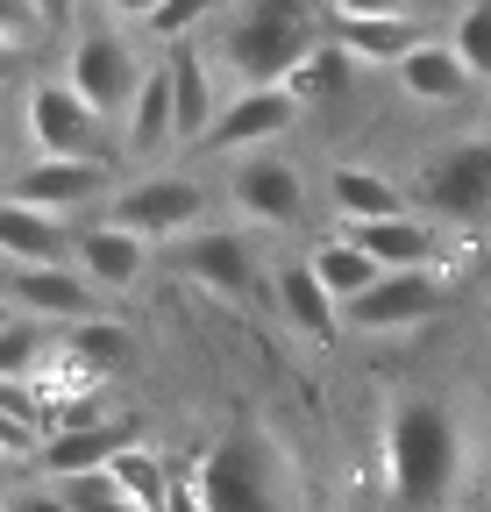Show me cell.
<instances>
[{"label": "cell", "instance_id": "cell-1", "mask_svg": "<svg viewBox=\"0 0 491 512\" xmlns=\"http://www.w3.org/2000/svg\"><path fill=\"white\" fill-rule=\"evenodd\" d=\"M456 463H463V434L456 420L435 406V399H406L392 406L385 420V470H392V491L406 505H442L449 484H456Z\"/></svg>", "mask_w": 491, "mask_h": 512}, {"label": "cell", "instance_id": "cell-2", "mask_svg": "<svg viewBox=\"0 0 491 512\" xmlns=\"http://www.w3.org/2000/svg\"><path fill=\"white\" fill-rule=\"evenodd\" d=\"M306 50H314L306 0H242L221 22V57L242 86H285Z\"/></svg>", "mask_w": 491, "mask_h": 512}, {"label": "cell", "instance_id": "cell-3", "mask_svg": "<svg viewBox=\"0 0 491 512\" xmlns=\"http://www.w3.org/2000/svg\"><path fill=\"white\" fill-rule=\"evenodd\" d=\"M193 491L207 512H278V491H271V456L250 441V434H228L207 448V463L193 470Z\"/></svg>", "mask_w": 491, "mask_h": 512}, {"label": "cell", "instance_id": "cell-4", "mask_svg": "<svg viewBox=\"0 0 491 512\" xmlns=\"http://www.w3.org/2000/svg\"><path fill=\"white\" fill-rule=\"evenodd\" d=\"M107 114L65 79H36L29 86V136H36V150L43 157H107V128H100Z\"/></svg>", "mask_w": 491, "mask_h": 512}, {"label": "cell", "instance_id": "cell-5", "mask_svg": "<svg viewBox=\"0 0 491 512\" xmlns=\"http://www.w3.org/2000/svg\"><path fill=\"white\" fill-rule=\"evenodd\" d=\"M8 306L50 328H79L100 313V285L79 264H8Z\"/></svg>", "mask_w": 491, "mask_h": 512}, {"label": "cell", "instance_id": "cell-6", "mask_svg": "<svg viewBox=\"0 0 491 512\" xmlns=\"http://www.w3.org/2000/svg\"><path fill=\"white\" fill-rule=\"evenodd\" d=\"M427 313H442V278H435V264H427V271H385L371 292H356V299L342 306V320H349V328H363V335L420 328Z\"/></svg>", "mask_w": 491, "mask_h": 512}, {"label": "cell", "instance_id": "cell-7", "mask_svg": "<svg viewBox=\"0 0 491 512\" xmlns=\"http://www.w3.org/2000/svg\"><path fill=\"white\" fill-rule=\"evenodd\" d=\"M143 64H136V50L121 43L114 29H86L79 43H72V86L100 107V114H129V100L143 93Z\"/></svg>", "mask_w": 491, "mask_h": 512}, {"label": "cell", "instance_id": "cell-8", "mask_svg": "<svg viewBox=\"0 0 491 512\" xmlns=\"http://www.w3.org/2000/svg\"><path fill=\"white\" fill-rule=\"evenodd\" d=\"M292 121H299L292 86H242V93H235V100L214 114V128H207V150H257V143H278Z\"/></svg>", "mask_w": 491, "mask_h": 512}, {"label": "cell", "instance_id": "cell-9", "mask_svg": "<svg viewBox=\"0 0 491 512\" xmlns=\"http://www.w3.org/2000/svg\"><path fill=\"white\" fill-rule=\"evenodd\" d=\"M200 207H207V192L193 178H143V185H129L114 200V221L150 235V242H171V235H186L200 221Z\"/></svg>", "mask_w": 491, "mask_h": 512}, {"label": "cell", "instance_id": "cell-10", "mask_svg": "<svg viewBox=\"0 0 491 512\" xmlns=\"http://www.w3.org/2000/svg\"><path fill=\"white\" fill-rule=\"evenodd\" d=\"M107 192V157H36L29 171H15L8 200H29V207H50V214H72L86 200Z\"/></svg>", "mask_w": 491, "mask_h": 512}, {"label": "cell", "instance_id": "cell-11", "mask_svg": "<svg viewBox=\"0 0 491 512\" xmlns=\"http://www.w3.org/2000/svg\"><path fill=\"white\" fill-rule=\"evenodd\" d=\"M427 207L449 214V221H470L491 207V143H456L427 164Z\"/></svg>", "mask_w": 491, "mask_h": 512}, {"label": "cell", "instance_id": "cell-12", "mask_svg": "<svg viewBox=\"0 0 491 512\" xmlns=\"http://www.w3.org/2000/svg\"><path fill=\"white\" fill-rule=\"evenodd\" d=\"M72 264H79V271H86L100 292H121V285H136V278H143V264H150V235L121 228V221L107 214V221L79 228V249H72Z\"/></svg>", "mask_w": 491, "mask_h": 512}, {"label": "cell", "instance_id": "cell-13", "mask_svg": "<svg viewBox=\"0 0 491 512\" xmlns=\"http://www.w3.org/2000/svg\"><path fill=\"white\" fill-rule=\"evenodd\" d=\"M0 249H8V264H72L79 228H65V214H50V207L8 200L0 207Z\"/></svg>", "mask_w": 491, "mask_h": 512}, {"label": "cell", "instance_id": "cell-14", "mask_svg": "<svg viewBox=\"0 0 491 512\" xmlns=\"http://www.w3.org/2000/svg\"><path fill=\"white\" fill-rule=\"evenodd\" d=\"M235 207L257 214V221L292 228V221L306 214V185H299V171H292L285 157H242V171H235Z\"/></svg>", "mask_w": 491, "mask_h": 512}, {"label": "cell", "instance_id": "cell-15", "mask_svg": "<svg viewBox=\"0 0 491 512\" xmlns=\"http://www.w3.org/2000/svg\"><path fill=\"white\" fill-rule=\"evenodd\" d=\"M121 448H136V427H107V420H93V427H50V441H43V470H50V484H65V477H86V470H107Z\"/></svg>", "mask_w": 491, "mask_h": 512}, {"label": "cell", "instance_id": "cell-16", "mask_svg": "<svg viewBox=\"0 0 491 512\" xmlns=\"http://www.w3.org/2000/svg\"><path fill=\"white\" fill-rule=\"evenodd\" d=\"M399 86H406L420 107H456V100L477 86V72L456 57V43H435V36H427L413 57H399Z\"/></svg>", "mask_w": 491, "mask_h": 512}, {"label": "cell", "instance_id": "cell-17", "mask_svg": "<svg viewBox=\"0 0 491 512\" xmlns=\"http://www.w3.org/2000/svg\"><path fill=\"white\" fill-rule=\"evenodd\" d=\"M335 43H349L363 64H399L427 43L420 15H335Z\"/></svg>", "mask_w": 491, "mask_h": 512}, {"label": "cell", "instance_id": "cell-18", "mask_svg": "<svg viewBox=\"0 0 491 512\" xmlns=\"http://www.w3.org/2000/svg\"><path fill=\"white\" fill-rule=\"evenodd\" d=\"M164 72H171V107H178V143H207V128H214V79H207V64H200V50H186L178 43L171 57H164Z\"/></svg>", "mask_w": 491, "mask_h": 512}, {"label": "cell", "instance_id": "cell-19", "mask_svg": "<svg viewBox=\"0 0 491 512\" xmlns=\"http://www.w3.org/2000/svg\"><path fill=\"white\" fill-rule=\"evenodd\" d=\"M349 235L378 256L385 271H427L435 264V228H420L413 214H385V221H349Z\"/></svg>", "mask_w": 491, "mask_h": 512}, {"label": "cell", "instance_id": "cell-20", "mask_svg": "<svg viewBox=\"0 0 491 512\" xmlns=\"http://www.w3.org/2000/svg\"><path fill=\"white\" fill-rule=\"evenodd\" d=\"M278 313L292 320L299 335H335L342 299L321 285V271H314V264H285V271H278Z\"/></svg>", "mask_w": 491, "mask_h": 512}, {"label": "cell", "instance_id": "cell-21", "mask_svg": "<svg viewBox=\"0 0 491 512\" xmlns=\"http://www.w3.org/2000/svg\"><path fill=\"white\" fill-rule=\"evenodd\" d=\"M178 264H186L200 285H214V292H242V285L257 278V264H250V249H242V235H228V228L193 235L186 249H178Z\"/></svg>", "mask_w": 491, "mask_h": 512}, {"label": "cell", "instance_id": "cell-22", "mask_svg": "<svg viewBox=\"0 0 491 512\" xmlns=\"http://www.w3.org/2000/svg\"><path fill=\"white\" fill-rule=\"evenodd\" d=\"M328 200H335L342 221H385V214H406V207H399V185H392L385 171H371V164H342V171L328 178Z\"/></svg>", "mask_w": 491, "mask_h": 512}, {"label": "cell", "instance_id": "cell-23", "mask_svg": "<svg viewBox=\"0 0 491 512\" xmlns=\"http://www.w3.org/2000/svg\"><path fill=\"white\" fill-rule=\"evenodd\" d=\"M349 72H356V50L349 43H314L299 64H292V100L299 107H328V100H342L349 93Z\"/></svg>", "mask_w": 491, "mask_h": 512}, {"label": "cell", "instance_id": "cell-24", "mask_svg": "<svg viewBox=\"0 0 491 512\" xmlns=\"http://www.w3.org/2000/svg\"><path fill=\"white\" fill-rule=\"evenodd\" d=\"M129 150L136 157H150V150H164V143H178V107H171V72L157 64V72L143 79V93L129 100Z\"/></svg>", "mask_w": 491, "mask_h": 512}, {"label": "cell", "instance_id": "cell-25", "mask_svg": "<svg viewBox=\"0 0 491 512\" xmlns=\"http://www.w3.org/2000/svg\"><path fill=\"white\" fill-rule=\"evenodd\" d=\"M306 264H314V271H321V285H328V292H335L342 306H349L356 292H371V285L385 278V264H378V256H371V249H363L356 235H335V242H321L314 256H306Z\"/></svg>", "mask_w": 491, "mask_h": 512}, {"label": "cell", "instance_id": "cell-26", "mask_svg": "<svg viewBox=\"0 0 491 512\" xmlns=\"http://www.w3.org/2000/svg\"><path fill=\"white\" fill-rule=\"evenodd\" d=\"M107 470L121 477V491H129V498H143L150 512H164V505H171V491H178V484L164 477V463H157V456H143V448H121V456H114Z\"/></svg>", "mask_w": 491, "mask_h": 512}, {"label": "cell", "instance_id": "cell-27", "mask_svg": "<svg viewBox=\"0 0 491 512\" xmlns=\"http://www.w3.org/2000/svg\"><path fill=\"white\" fill-rule=\"evenodd\" d=\"M57 491L72 498V512H150L143 498H129V491H121V477H114V470H86V477H65Z\"/></svg>", "mask_w": 491, "mask_h": 512}, {"label": "cell", "instance_id": "cell-28", "mask_svg": "<svg viewBox=\"0 0 491 512\" xmlns=\"http://www.w3.org/2000/svg\"><path fill=\"white\" fill-rule=\"evenodd\" d=\"M449 43H456V57L477 79H491V0H470V8L456 15V29H449Z\"/></svg>", "mask_w": 491, "mask_h": 512}, {"label": "cell", "instance_id": "cell-29", "mask_svg": "<svg viewBox=\"0 0 491 512\" xmlns=\"http://www.w3.org/2000/svg\"><path fill=\"white\" fill-rule=\"evenodd\" d=\"M221 8H228V0H164V8L150 15V29L171 36V43H186V36H193L207 15H221Z\"/></svg>", "mask_w": 491, "mask_h": 512}, {"label": "cell", "instance_id": "cell-30", "mask_svg": "<svg viewBox=\"0 0 491 512\" xmlns=\"http://www.w3.org/2000/svg\"><path fill=\"white\" fill-rule=\"evenodd\" d=\"M121 342H129V335L107 328V320H79L65 349H72V356H86V363H121Z\"/></svg>", "mask_w": 491, "mask_h": 512}, {"label": "cell", "instance_id": "cell-31", "mask_svg": "<svg viewBox=\"0 0 491 512\" xmlns=\"http://www.w3.org/2000/svg\"><path fill=\"white\" fill-rule=\"evenodd\" d=\"M29 356H36V335H29V328H8V349H0L8 377H22V370H29Z\"/></svg>", "mask_w": 491, "mask_h": 512}, {"label": "cell", "instance_id": "cell-32", "mask_svg": "<svg viewBox=\"0 0 491 512\" xmlns=\"http://www.w3.org/2000/svg\"><path fill=\"white\" fill-rule=\"evenodd\" d=\"M335 15H413V0H328Z\"/></svg>", "mask_w": 491, "mask_h": 512}, {"label": "cell", "instance_id": "cell-33", "mask_svg": "<svg viewBox=\"0 0 491 512\" xmlns=\"http://www.w3.org/2000/svg\"><path fill=\"white\" fill-rule=\"evenodd\" d=\"M8 512H72V498H65V491H50V498H15Z\"/></svg>", "mask_w": 491, "mask_h": 512}, {"label": "cell", "instance_id": "cell-34", "mask_svg": "<svg viewBox=\"0 0 491 512\" xmlns=\"http://www.w3.org/2000/svg\"><path fill=\"white\" fill-rule=\"evenodd\" d=\"M107 8H114V15H136V22H150V15L164 8V0H107Z\"/></svg>", "mask_w": 491, "mask_h": 512}, {"label": "cell", "instance_id": "cell-35", "mask_svg": "<svg viewBox=\"0 0 491 512\" xmlns=\"http://www.w3.org/2000/svg\"><path fill=\"white\" fill-rule=\"evenodd\" d=\"M164 512H207V505H200V491H193V484H178V491H171V505H164Z\"/></svg>", "mask_w": 491, "mask_h": 512}, {"label": "cell", "instance_id": "cell-36", "mask_svg": "<svg viewBox=\"0 0 491 512\" xmlns=\"http://www.w3.org/2000/svg\"><path fill=\"white\" fill-rule=\"evenodd\" d=\"M36 8H43V22L57 29V22H72V8H79V0H36Z\"/></svg>", "mask_w": 491, "mask_h": 512}]
</instances>
